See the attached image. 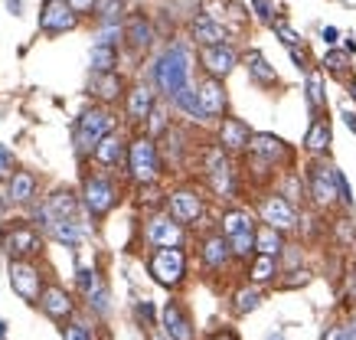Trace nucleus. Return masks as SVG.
I'll use <instances>...</instances> for the list:
<instances>
[{"mask_svg": "<svg viewBox=\"0 0 356 340\" xmlns=\"http://www.w3.org/2000/svg\"><path fill=\"white\" fill-rule=\"evenodd\" d=\"M190 72H193V59L186 43H170L154 63V86L161 88V95L173 99L184 86H190Z\"/></svg>", "mask_w": 356, "mask_h": 340, "instance_id": "obj_1", "label": "nucleus"}, {"mask_svg": "<svg viewBox=\"0 0 356 340\" xmlns=\"http://www.w3.org/2000/svg\"><path fill=\"white\" fill-rule=\"evenodd\" d=\"M124 167H128V177L134 184H154L161 180V151H157V141L147 138V134H138L128 141V151H124Z\"/></svg>", "mask_w": 356, "mask_h": 340, "instance_id": "obj_2", "label": "nucleus"}, {"mask_svg": "<svg viewBox=\"0 0 356 340\" xmlns=\"http://www.w3.org/2000/svg\"><path fill=\"white\" fill-rule=\"evenodd\" d=\"M186 268H190V259H186L184 245H161L147 255V272L157 285L163 288H180L186 282Z\"/></svg>", "mask_w": 356, "mask_h": 340, "instance_id": "obj_3", "label": "nucleus"}, {"mask_svg": "<svg viewBox=\"0 0 356 340\" xmlns=\"http://www.w3.org/2000/svg\"><path fill=\"white\" fill-rule=\"evenodd\" d=\"M115 111L111 105H92L88 111H82L76 121V134H72V141H76V151L79 157H88L92 147H95L102 138L108 131H115Z\"/></svg>", "mask_w": 356, "mask_h": 340, "instance_id": "obj_4", "label": "nucleus"}, {"mask_svg": "<svg viewBox=\"0 0 356 340\" xmlns=\"http://www.w3.org/2000/svg\"><path fill=\"white\" fill-rule=\"evenodd\" d=\"M121 187L115 184V177L108 174H88L82 180V207L88 209L92 220H105L111 209L118 207Z\"/></svg>", "mask_w": 356, "mask_h": 340, "instance_id": "obj_5", "label": "nucleus"}, {"mask_svg": "<svg viewBox=\"0 0 356 340\" xmlns=\"http://www.w3.org/2000/svg\"><path fill=\"white\" fill-rule=\"evenodd\" d=\"M203 170H206V184H209V190H213L219 200L236 197V170L229 164V154L222 151L219 144H213V147L203 151Z\"/></svg>", "mask_w": 356, "mask_h": 340, "instance_id": "obj_6", "label": "nucleus"}, {"mask_svg": "<svg viewBox=\"0 0 356 340\" xmlns=\"http://www.w3.org/2000/svg\"><path fill=\"white\" fill-rule=\"evenodd\" d=\"M307 197L317 209H334L340 203V193H337V167L327 164V161H314L311 170H307Z\"/></svg>", "mask_w": 356, "mask_h": 340, "instance_id": "obj_7", "label": "nucleus"}, {"mask_svg": "<svg viewBox=\"0 0 356 340\" xmlns=\"http://www.w3.org/2000/svg\"><path fill=\"white\" fill-rule=\"evenodd\" d=\"M259 216H261V222H265V226L284 232V236L301 226V222H298V207H291V203L281 197L278 190H275V193H265V197L259 200Z\"/></svg>", "mask_w": 356, "mask_h": 340, "instance_id": "obj_8", "label": "nucleus"}, {"mask_svg": "<svg viewBox=\"0 0 356 340\" xmlns=\"http://www.w3.org/2000/svg\"><path fill=\"white\" fill-rule=\"evenodd\" d=\"M167 213H170L180 226H193V222L203 220L206 203H203V197H200V190L177 187V190H170V193H167Z\"/></svg>", "mask_w": 356, "mask_h": 340, "instance_id": "obj_9", "label": "nucleus"}, {"mask_svg": "<svg viewBox=\"0 0 356 340\" xmlns=\"http://www.w3.org/2000/svg\"><path fill=\"white\" fill-rule=\"evenodd\" d=\"M79 17L65 0H46L43 10H40V30H43L46 36H63V33H72L79 26Z\"/></svg>", "mask_w": 356, "mask_h": 340, "instance_id": "obj_10", "label": "nucleus"}, {"mask_svg": "<svg viewBox=\"0 0 356 340\" xmlns=\"http://www.w3.org/2000/svg\"><path fill=\"white\" fill-rule=\"evenodd\" d=\"M144 242L151 249H161V245H184L186 242V229L173 220L170 213H154L147 226H144Z\"/></svg>", "mask_w": 356, "mask_h": 340, "instance_id": "obj_11", "label": "nucleus"}, {"mask_svg": "<svg viewBox=\"0 0 356 340\" xmlns=\"http://www.w3.org/2000/svg\"><path fill=\"white\" fill-rule=\"evenodd\" d=\"M10 285L26 305H36L43 291V275L30 259H10Z\"/></svg>", "mask_w": 356, "mask_h": 340, "instance_id": "obj_12", "label": "nucleus"}, {"mask_svg": "<svg viewBox=\"0 0 356 340\" xmlns=\"http://www.w3.org/2000/svg\"><path fill=\"white\" fill-rule=\"evenodd\" d=\"M0 242H3V252L10 255V259H30V255H36L43 249V239H40L36 226H26V222L10 226V229L0 236Z\"/></svg>", "mask_w": 356, "mask_h": 340, "instance_id": "obj_13", "label": "nucleus"}, {"mask_svg": "<svg viewBox=\"0 0 356 340\" xmlns=\"http://www.w3.org/2000/svg\"><path fill=\"white\" fill-rule=\"evenodd\" d=\"M79 213V197L72 193V190H53L49 197H46V203L40 209H36V222L43 226V229H49L56 220H72Z\"/></svg>", "mask_w": 356, "mask_h": 340, "instance_id": "obj_14", "label": "nucleus"}, {"mask_svg": "<svg viewBox=\"0 0 356 340\" xmlns=\"http://www.w3.org/2000/svg\"><path fill=\"white\" fill-rule=\"evenodd\" d=\"M248 157H255V161H265V164H271L275 170H278L281 164H291V147L281 141V138H275V134H252V141H248Z\"/></svg>", "mask_w": 356, "mask_h": 340, "instance_id": "obj_15", "label": "nucleus"}, {"mask_svg": "<svg viewBox=\"0 0 356 340\" xmlns=\"http://www.w3.org/2000/svg\"><path fill=\"white\" fill-rule=\"evenodd\" d=\"M196 88V102H200V108H203L206 121H216L226 115L229 108V95H226V88H222V79H213V76H206Z\"/></svg>", "mask_w": 356, "mask_h": 340, "instance_id": "obj_16", "label": "nucleus"}, {"mask_svg": "<svg viewBox=\"0 0 356 340\" xmlns=\"http://www.w3.org/2000/svg\"><path fill=\"white\" fill-rule=\"evenodd\" d=\"M238 63V53L232 49L229 43H219V46H200V66H203L206 76L213 79H226Z\"/></svg>", "mask_w": 356, "mask_h": 340, "instance_id": "obj_17", "label": "nucleus"}, {"mask_svg": "<svg viewBox=\"0 0 356 340\" xmlns=\"http://www.w3.org/2000/svg\"><path fill=\"white\" fill-rule=\"evenodd\" d=\"M121 40L128 43L131 53H147L154 46V40H157V33H154V23L144 17V13H128V20H124V26H121Z\"/></svg>", "mask_w": 356, "mask_h": 340, "instance_id": "obj_18", "label": "nucleus"}, {"mask_svg": "<svg viewBox=\"0 0 356 340\" xmlns=\"http://www.w3.org/2000/svg\"><path fill=\"white\" fill-rule=\"evenodd\" d=\"M124 92H128V86L118 76V69L115 72H92V79H88V95L98 105H115V102L124 99Z\"/></svg>", "mask_w": 356, "mask_h": 340, "instance_id": "obj_19", "label": "nucleus"}, {"mask_svg": "<svg viewBox=\"0 0 356 340\" xmlns=\"http://www.w3.org/2000/svg\"><path fill=\"white\" fill-rule=\"evenodd\" d=\"M36 305L43 307L46 318L59 321V324H65V321L76 314V301H72V295L59 285H46L43 291H40V301H36Z\"/></svg>", "mask_w": 356, "mask_h": 340, "instance_id": "obj_20", "label": "nucleus"}, {"mask_svg": "<svg viewBox=\"0 0 356 340\" xmlns=\"http://www.w3.org/2000/svg\"><path fill=\"white\" fill-rule=\"evenodd\" d=\"M248 141H252V131H248V124L242 118H229V115H222V118H219L216 144L226 154H245L248 151Z\"/></svg>", "mask_w": 356, "mask_h": 340, "instance_id": "obj_21", "label": "nucleus"}, {"mask_svg": "<svg viewBox=\"0 0 356 340\" xmlns=\"http://www.w3.org/2000/svg\"><path fill=\"white\" fill-rule=\"evenodd\" d=\"M124 115H128V121L131 124H144L147 121V115H151V108L157 105V92H154L151 86H134V88H128L124 92Z\"/></svg>", "mask_w": 356, "mask_h": 340, "instance_id": "obj_22", "label": "nucleus"}, {"mask_svg": "<svg viewBox=\"0 0 356 340\" xmlns=\"http://www.w3.org/2000/svg\"><path fill=\"white\" fill-rule=\"evenodd\" d=\"M200 259H203L206 272H222L229 262H232V249L222 232H209L203 242H200Z\"/></svg>", "mask_w": 356, "mask_h": 340, "instance_id": "obj_23", "label": "nucleus"}, {"mask_svg": "<svg viewBox=\"0 0 356 340\" xmlns=\"http://www.w3.org/2000/svg\"><path fill=\"white\" fill-rule=\"evenodd\" d=\"M161 321H163V334L170 340H196L193 321H190V314H186L177 301H167V305H163Z\"/></svg>", "mask_w": 356, "mask_h": 340, "instance_id": "obj_24", "label": "nucleus"}, {"mask_svg": "<svg viewBox=\"0 0 356 340\" xmlns=\"http://www.w3.org/2000/svg\"><path fill=\"white\" fill-rule=\"evenodd\" d=\"M124 151H128V141H124L118 131H108L92 147L88 157H92L98 167H118V164H124Z\"/></svg>", "mask_w": 356, "mask_h": 340, "instance_id": "obj_25", "label": "nucleus"}, {"mask_svg": "<svg viewBox=\"0 0 356 340\" xmlns=\"http://www.w3.org/2000/svg\"><path fill=\"white\" fill-rule=\"evenodd\" d=\"M190 36H193L196 46H219V43H229V30L222 23H216L213 17L206 13H196L193 23H190Z\"/></svg>", "mask_w": 356, "mask_h": 340, "instance_id": "obj_26", "label": "nucleus"}, {"mask_svg": "<svg viewBox=\"0 0 356 340\" xmlns=\"http://www.w3.org/2000/svg\"><path fill=\"white\" fill-rule=\"evenodd\" d=\"M281 275V262L278 255H265V252H255L248 259V282L252 285H275Z\"/></svg>", "mask_w": 356, "mask_h": 340, "instance_id": "obj_27", "label": "nucleus"}, {"mask_svg": "<svg viewBox=\"0 0 356 340\" xmlns=\"http://www.w3.org/2000/svg\"><path fill=\"white\" fill-rule=\"evenodd\" d=\"M203 13L213 17L216 23H222L226 30L229 26H232V30H242V26H245V10H242L238 3H232V0H206Z\"/></svg>", "mask_w": 356, "mask_h": 340, "instance_id": "obj_28", "label": "nucleus"}, {"mask_svg": "<svg viewBox=\"0 0 356 340\" xmlns=\"http://www.w3.org/2000/svg\"><path fill=\"white\" fill-rule=\"evenodd\" d=\"M330 141H334L330 118H327V115H314L311 131H307V138H304V147H307V154H314V157H324V154L330 151Z\"/></svg>", "mask_w": 356, "mask_h": 340, "instance_id": "obj_29", "label": "nucleus"}, {"mask_svg": "<svg viewBox=\"0 0 356 340\" xmlns=\"http://www.w3.org/2000/svg\"><path fill=\"white\" fill-rule=\"evenodd\" d=\"M36 197V174L30 170H13L7 180V200L10 203H33Z\"/></svg>", "mask_w": 356, "mask_h": 340, "instance_id": "obj_30", "label": "nucleus"}, {"mask_svg": "<svg viewBox=\"0 0 356 340\" xmlns=\"http://www.w3.org/2000/svg\"><path fill=\"white\" fill-rule=\"evenodd\" d=\"M245 66H248V76L255 79L261 88H275V86H278V72H275V66H268V59H265L259 49H252V53L245 56Z\"/></svg>", "mask_w": 356, "mask_h": 340, "instance_id": "obj_31", "label": "nucleus"}, {"mask_svg": "<svg viewBox=\"0 0 356 340\" xmlns=\"http://www.w3.org/2000/svg\"><path fill=\"white\" fill-rule=\"evenodd\" d=\"M284 245H288V239H284V232L271 229V226H255V252H265V255H281L284 252Z\"/></svg>", "mask_w": 356, "mask_h": 340, "instance_id": "obj_32", "label": "nucleus"}, {"mask_svg": "<svg viewBox=\"0 0 356 340\" xmlns=\"http://www.w3.org/2000/svg\"><path fill=\"white\" fill-rule=\"evenodd\" d=\"M88 66H92V72H115V69H118V49H115V43H95L92 46Z\"/></svg>", "mask_w": 356, "mask_h": 340, "instance_id": "obj_33", "label": "nucleus"}, {"mask_svg": "<svg viewBox=\"0 0 356 340\" xmlns=\"http://www.w3.org/2000/svg\"><path fill=\"white\" fill-rule=\"evenodd\" d=\"M49 232H53L56 242H63V245H79V242L86 239V229H82V222L72 216V220H56L53 226H49Z\"/></svg>", "mask_w": 356, "mask_h": 340, "instance_id": "obj_34", "label": "nucleus"}, {"mask_svg": "<svg viewBox=\"0 0 356 340\" xmlns=\"http://www.w3.org/2000/svg\"><path fill=\"white\" fill-rule=\"evenodd\" d=\"M259 222H255V216L248 213V209H226L222 213V236H236V232H245V229H255Z\"/></svg>", "mask_w": 356, "mask_h": 340, "instance_id": "obj_35", "label": "nucleus"}, {"mask_svg": "<svg viewBox=\"0 0 356 340\" xmlns=\"http://www.w3.org/2000/svg\"><path fill=\"white\" fill-rule=\"evenodd\" d=\"M330 236H334L337 249L350 252V249L356 245V222H353V216H337V220H334V229H330Z\"/></svg>", "mask_w": 356, "mask_h": 340, "instance_id": "obj_36", "label": "nucleus"}, {"mask_svg": "<svg viewBox=\"0 0 356 340\" xmlns=\"http://www.w3.org/2000/svg\"><path fill=\"white\" fill-rule=\"evenodd\" d=\"M173 105L184 111L186 118H193V121H206V115H203V108H200V102H196V88L193 86H184L177 95H173Z\"/></svg>", "mask_w": 356, "mask_h": 340, "instance_id": "obj_37", "label": "nucleus"}, {"mask_svg": "<svg viewBox=\"0 0 356 340\" xmlns=\"http://www.w3.org/2000/svg\"><path fill=\"white\" fill-rule=\"evenodd\" d=\"M229 249H232V259L238 262H248L252 255H255V229H245V232H236V236H229Z\"/></svg>", "mask_w": 356, "mask_h": 340, "instance_id": "obj_38", "label": "nucleus"}, {"mask_svg": "<svg viewBox=\"0 0 356 340\" xmlns=\"http://www.w3.org/2000/svg\"><path fill=\"white\" fill-rule=\"evenodd\" d=\"M232 301H236V314H248V311H255V307H261V301H265V295H261L259 285H245L238 288L236 295H232Z\"/></svg>", "mask_w": 356, "mask_h": 340, "instance_id": "obj_39", "label": "nucleus"}, {"mask_svg": "<svg viewBox=\"0 0 356 340\" xmlns=\"http://www.w3.org/2000/svg\"><path fill=\"white\" fill-rule=\"evenodd\" d=\"M307 102H311L314 115H324L327 95H324V76H321V72H311V76H307Z\"/></svg>", "mask_w": 356, "mask_h": 340, "instance_id": "obj_40", "label": "nucleus"}, {"mask_svg": "<svg viewBox=\"0 0 356 340\" xmlns=\"http://www.w3.org/2000/svg\"><path fill=\"white\" fill-rule=\"evenodd\" d=\"M278 193L288 200L291 207L304 203V193H307V190H304V184H301V174H298V170H288V174H284V184H281Z\"/></svg>", "mask_w": 356, "mask_h": 340, "instance_id": "obj_41", "label": "nucleus"}, {"mask_svg": "<svg viewBox=\"0 0 356 340\" xmlns=\"http://www.w3.org/2000/svg\"><path fill=\"white\" fill-rule=\"evenodd\" d=\"M324 72H330V76H346L350 72V53L346 49H330V53H324Z\"/></svg>", "mask_w": 356, "mask_h": 340, "instance_id": "obj_42", "label": "nucleus"}, {"mask_svg": "<svg viewBox=\"0 0 356 340\" xmlns=\"http://www.w3.org/2000/svg\"><path fill=\"white\" fill-rule=\"evenodd\" d=\"M121 10H124V0H95V13L105 26H118Z\"/></svg>", "mask_w": 356, "mask_h": 340, "instance_id": "obj_43", "label": "nucleus"}, {"mask_svg": "<svg viewBox=\"0 0 356 340\" xmlns=\"http://www.w3.org/2000/svg\"><path fill=\"white\" fill-rule=\"evenodd\" d=\"M140 190V207H147V209H161L163 203H167V193L161 190V184L154 180V184H138Z\"/></svg>", "mask_w": 356, "mask_h": 340, "instance_id": "obj_44", "label": "nucleus"}, {"mask_svg": "<svg viewBox=\"0 0 356 340\" xmlns=\"http://www.w3.org/2000/svg\"><path fill=\"white\" fill-rule=\"evenodd\" d=\"M144 128H147V138H161L167 128H170V118H167V111L161 108V105H154L151 108V115H147V121H144Z\"/></svg>", "mask_w": 356, "mask_h": 340, "instance_id": "obj_45", "label": "nucleus"}, {"mask_svg": "<svg viewBox=\"0 0 356 340\" xmlns=\"http://www.w3.org/2000/svg\"><path fill=\"white\" fill-rule=\"evenodd\" d=\"M288 275H291V278H278L281 291H294V288L311 285V272H307V268H294V272H288Z\"/></svg>", "mask_w": 356, "mask_h": 340, "instance_id": "obj_46", "label": "nucleus"}, {"mask_svg": "<svg viewBox=\"0 0 356 340\" xmlns=\"http://www.w3.org/2000/svg\"><path fill=\"white\" fill-rule=\"evenodd\" d=\"M63 340H95V334H92V327H86V324H65L63 327Z\"/></svg>", "mask_w": 356, "mask_h": 340, "instance_id": "obj_47", "label": "nucleus"}, {"mask_svg": "<svg viewBox=\"0 0 356 340\" xmlns=\"http://www.w3.org/2000/svg\"><path fill=\"white\" fill-rule=\"evenodd\" d=\"M324 340H356V327L353 324H334V327H327Z\"/></svg>", "mask_w": 356, "mask_h": 340, "instance_id": "obj_48", "label": "nucleus"}, {"mask_svg": "<svg viewBox=\"0 0 356 340\" xmlns=\"http://www.w3.org/2000/svg\"><path fill=\"white\" fill-rule=\"evenodd\" d=\"M271 26H275V33L281 36V43H284V46H298V43H301V36L294 33V30H291V26H288V23H284V20L271 23Z\"/></svg>", "mask_w": 356, "mask_h": 340, "instance_id": "obj_49", "label": "nucleus"}, {"mask_svg": "<svg viewBox=\"0 0 356 340\" xmlns=\"http://www.w3.org/2000/svg\"><path fill=\"white\" fill-rule=\"evenodd\" d=\"M76 282H79V291H82V295H88V291L98 285V278H95V272H92V268H79Z\"/></svg>", "mask_w": 356, "mask_h": 340, "instance_id": "obj_50", "label": "nucleus"}, {"mask_svg": "<svg viewBox=\"0 0 356 340\" xmlns=\"http://www.w3.org/2000/svg\"><path fill=\"white\" fill-rule=\"evenodd\" d=\"M79 17H88V13H95V0H65Z\"/></svg>", "mask_w": 356, "mask_h": 340, "instance_id": "obj_51", "label": "nucleus"}, {"mask_svg": "<svg viewBox=\"0 0 356 340\" xmlns=\"http://www.w3.org/2000/svg\"><path fill=\"white\" fill-rule=\"evenodd\" d=\"M252 7H255V13H259L261 23H271V3L268 0H252Z\"/></svg>", "mask_w": 356, "mask_h": 340, "instance_id": "obj_52", "label": "nucleus"}, {"mask_svg": "<svg viewBox=\"0 0 356 340\" xmlns=\"http://www.w3.org/2000/svg\"><path fill=\"white\" fill-rule=\"evenodd\" d=\"M288 49H291L294 66H298V69H307V56H304V49H298V46H288Z\"/></svg>", "mask_w": 356, "mask_h": 340, "instance_id": "obj_53", "label": "nucleus"}, {"mask_svg": "<svg viewBox=\"0 0 356 340\" xmlns=\"http://www.w3.org/2000/svg\"><path fill=\"white\" fill-rule=\"evenodd\" d=\"M209 340H238V334L236 330H229V327H222V330H216V334H209Z\"/></svg>", "mask_w": 356, "mask_h": 340, "instance_id": "obj_54", "label": "nucleus"}, {"mask_svg": "<svg viewBox=\"0 0 356 340\" xmlns=\"http://www.w3.org/2000/svg\"><path fill=\"white\" fill-rule=\"evenodd\" d=\"M138 314H140L144 321H154V305H147V301H140V305H138Z\"/></svg>", "mask_w": 356, "mask_h": 340, "instance_id": "obj_55", "label": "nucleus"}, {"mask_svg": "<svg viewBox=\"0 0 356 340\" xmlns=\"http://www.w3.org/2000/svg\"><path fill=\"white\" fill-rule=\"evenodd\" d=\"M7 167H10V151L0 144V174H7Z\"/></svg>", "mask_w": 356, "mask_h": 340, "instance_id": "obj_56", "label": "nucleus"}, {"mask_svg": "<svg viewBox=\"0 0 356 340\" xmlns=\"http://www.w3.org/2000/svg\"><path fill=\"white\" fill-rule=\"evenodd\" d=\"M321 36H324V43H327V46H334V43H337V30H334V26H324V33H321Z\"/></svg>", "mask_w": 356, "mask_h": 340, "instance_id": "obj_57", "label": "nucleus"}, {"mask_svg": "<svg viewBox=\"0 0 356 340\" xmlns=\"http://www.w3.org/2000/svg\"><path fill=\"white\" fill-rule=\"evenodd\" d=\"M10 13H20V0H10Z\"/></svg>", "mask_w": 356, "mask_h": 340, "instance_id": "obj_58", "label": "nucleus"}, {"mask_svg": "<svg viewBox=\"0 0 356 340\" xmlns=\"http://www.w3.org/2000/svg\"><path fill=\"white\" fill-rule=\"evenodd\" d=\"M3 334H7V324H3V321H0V340H3Z\"/></svg>", "mask_w": 356, "mask_h": 340, "instance_id": "obj_59", "label": "nucleus"}, {"mask_svg": "<svg viewBox=\"0 0 356 340\" xmlns=\"http://www.w3.org/2000/svg\"><path fill=\"white\" fill-rule=\"evenodd\" d=\"M350 95H356V82H350Z\"/></svg>", "mask_w": 356, "mask_h": 340, "instance_id": "obj_60", "label": "nucleus"}, {"mask_svg": "<svg viewBox=\"0 0 356 340\" xmlns=\"http://www.w3.org/2000/svg\"><path fill=\"white\" fill-rule=\"evenodd\" d=\"M350 324H353V327H356V314H353V321H350Z\"/></svg>", "mask_w": 356, "mask_h": 340, "instance_id": "obj_61", "label": "nucleus"}]
</instances>
